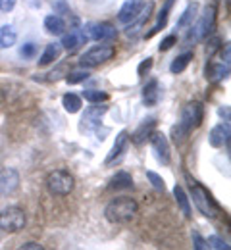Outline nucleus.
Instances as JSON below:
<instances>
[{
    "instance_id": "14",
    "label": "nucleus",
    "mask_w": 231,
    "mask_h": 250,
    "mask_svg": "<svg viewBox=\"0 0 231 250\" xmlns=\"http://www.w3.org/2000/svg\"><path fill=\"white\" fill-rule=\"evenodd\" d=\"M143 8H145V2H141V0H127V2L120 8V12H118V21H122V23H131L133 20L139 18V14L143 12Z\"/></svg>"
},
{
    "instance_id": "3",
    "label": "nucleus",
    "mask_w": 231,
    "mask_h": 250,
    "mask_svg": "<svg viewBox=\"0 0 231 250\" xmlns=\"http://www.w3.org/2000/svg\"><path fill=\"white\" fill-rule=\"evenodd\" d=\"M216 18H218V10L214 4H208L204 8V12L197 16V20L193 21L189 35H187V42H198L206 37H210L214 27H216Z\"/></svg>"
},
{
    "instance_id": "19",
    "label": "nucleus",
    "mask_w": 231,
    "mask_h": 250,
    "mask_svg": "<svg viewBox=\"0 0 231 250\" xmlns=\"http://www.w3.org/2000/svg\"><path fill=\"white\" fill-rule=\"evenodd\" d=\"M108 188L110 190H129L133 188V177L129 171H118L112 179H110V183H108Z\"/></svg>"
},
{
    "instance_id": "5",
    "label": "nucleus",
    "mask_w": 231,
    "mask_h": 250,
    "mask_svg": "<svg viewBox=\"0 0 231 250\" xmlns=\"http://www.w3.org/2000/svg\"><path fill=\"white\" fill-rule=\"evenodd\" d=\"M191 194H193V202L198 208V212L206 218H216L220 212V206L216 204V200L212 198V194L202 187L197 181H191Z\"/></svg>"
},
{
    "instance_id": "28",
    "label": "nucleus",
    "mask_w": 231,
    "mask_h": 250,
    "mask_svg": "<svg viewBox=\"0 0 231 250\" xmlns=\"http://www.w3.org/2000/svg\"><path fill=\"white\" fill-rule=\"evenodd\" d=\"M18 42V33L12 25L0 27V48H12Z\"/></svg>"
},
{
    "instance_id": "23",
    "label": "nucleus",
    "mask_w": 231,
    "mask_h": 250,
    "mask_svg": "<svg viewBox=\"0 0 231 250\" xmlns=\"http://www.w3.org/2000/svg\"><path fill=\"white\" fill-rule=\"evenodd\" d=\"M173 198H175V202H177V206H179V210L183 212V216L189 219L193 216V210H191V200H189V196H187V192H185V188L181 187V185H175L173 187Z\"/></svg>"
},
{
    "instance_id": "33",
    "label": "nucleus",
    "mask_w": 231,
    "mask_h": 250,
    "mask_svg": "<svg viewBox=\"0 0 231 250\" xmlns=\"http://www.w3.org/2000/svg\"><path fill=\"white\" fill-rule=\"evenodd\" d=\"M20 56L23 60H33L37 56V44L35 42H25L21 48H20Z\"/></svg>"
},
{
    "instance_id": "41",
    "label": "nucleus",
    "mask_w": 231,
    "mask_h": 250,
    "mask_svg": "<svg viewBox=\"0 0 231 250\" xmlns=\"http://www.w3.org/2000/svg\"><path fill=\"white\" fill-rule=\"evenodd\" d=\"M21 249L23 250H42V245H39V243H25Z\"/></svg>"
},
{
    "instance_id": "13",
    "label": "nucleus",
    "mask_w": 231,
    "mask_h": 250,
    "mask_svg": "<svg viewBox=\"0 0 231 250\" xmlns=\"http://www.w3.org/2000/svg\"><path fill=\"white\" fill-rule=\"evenodd\" d=\"M230 137H231L230 124H218L216 127L210 129V133H208V143H210V146H214V148H222L224 145L230 143Z\"/></svg>"
},
{
    "instance_id": "22",
    "label": "nucleus",
    "mask_w": 231,
    "mask_h": 250,
    "mask_svg": "<svg viewBox=\"0 0 231 250\" xmlns=\"http://www.w3.org/2000/svg\"><path fill=\"white\" fill-rule=\"evenodd\" d=\"M173 2L175 0H166V4L162 6V10L158 12V18H156V23H154V27L150 29V31L147 33V39H150L152 35H156L158 31H162L166 27V23H168V18H169V12H171V8H173Z\"/></svg>"
},
{
    "instance_id": "21",
    "label": "nucleus",
    "mask_w": 231,
    "mask_h": 250,
    "mask_svg": "<svg viewBox=\"0 0 231 250\" xmlns=\"http://www.w3.org/2000/svg\"><path fill=\"white\" fill-rule=\"evenodd\" d=\"M60 52H62L60 42H48V44L44 46L41 58H39V65L44 67V65H50L52 62H56V60L60 58Z\"/></svg>"
},
{
    "instance_id": "8",
    "label": "nucleus",
    "mask_w": 231,
    "mask_h": 250,
    "mask_svg": "<svg viewBox=\"0 0 231 250\" xmlns=\"http://www.w3.org/2000/svg\"><path fill=\"white\" fill-rule=\"evenodd\" d=\"M25 212L18 206H10L0 212V229L6 233H18L25 227Z\"/></svg>"
},
{
    "instance_id": "7",
    "label": "nucleus",
    "mask_w": 231,
    "mask_h": 250,
    "mask_svg": "<svg viewBox=\"0 0 231 250\" xmlns=\"http://www.w3.org/2000/svg\"><path fill=\"white\" fill-rule=\"evenodd\" d=\"M81 33L87 41H95V42H110L118 37L116 27L106 21H89V23H85Z\"/></svg>"
},
{
    "instance_id": "2",
    "label": "nucleus",
    "mask_w": 231,
    "mask_h": 250,
    "mask_svg": "<svg viewBox=\"0 0 231 250\" xmlns=\"http://www.w3.org/2000/svg\"><path fill=\"white\" fill-rule=\"evenodd\" d=\"M139 212V204L131 196H118L104 208V218L110 223H129Z\"/></svg>"
},
{
    "instance_id": "24",
    "label": "nucleus",
    "mask_w": 231,
    "mask_h": 250,
    "mask_svg": "<svg viewBox=\"0 0 231 250\" xmlns=\"http://www.w3.org/2000/svg\"><path fill=\"white\" fill-rule=\"evenodd\" d=\"M198 16V4L197 2H193V4H189L183 12H181V16H179V20H177V29H187V27H191L193 25V21L197 20Z\"/></svg>"
},
{
    "instance_id": "4",
    "label": "nucleus",
    "mask_w": 231,
    "mask_h": 250,
    "mask_svg": "<svg viewBox=\"0 0 231 250\" xmlns=\"http://www.w3.org/2000/svg\"><path fill=\"white\" fill-rule=\"evenodd\" d=\"M75 187V179L67 169H54L46 175V188L52 196H67Z\"/></svg>"
},
{
    "instance_id": "31",
    "label": "nucleus",
    "mask_w": 231,
    "mask_h": 250,
    "mask_svg": "<svg viewBox=\"0 0 231 250\" xmlns=\"http://www.w3.org/2000/svg\"><path fill=\"white\" fill-rule=\"evenodd\" d=\"M204 243H206V249H212V250H230V245L222 239V237H218V235H212V237H208V239H204Z\"/></svg>"
},
{
    "instance_id": "26",
    "label": "nucleus",
    "mask_w": 231,
    "mask_h": 250,
    "mask_svg": "<svg viewBox=\"0 0 231 250\" xmlns=\"http://www.w3.org/2000/svg\"><path fill=\"white\" fill-rule=\"evenodd\" d=\"M62 106H64V110L67 114H77L81 110V106H83V98L77 96L75 93H67L62 96Z\"/></svg>"
},
{
    "instance_id": "11",
    "label": "nucleus",
    "mask_w": 231,
    "mask_h": 250,
    "mask_svg": "<svg viewBox=\"0 0 231 250\" xmlns=\"http://www.w3.org/2000/svg\"><path fill=\"white\" fill-rule=\"evenodd\" d=\"M108 112V106H100V104H93L85 110L83 118H81V129L91 131V129H99L102 124V116Z\"/></svg>"
},
{
    "instance_id": "18",
    "label": "nucleus",
    "mask_w": 231,
    "mask_h": 250,
    "mask_svg": "<svg viewBox=\"0 0 231 250\" xmlns=\"http://www.w3.org/2000/svg\"><path fill=\"white\" fill-rule=\"evenodd\" d=\"M228 75H230V63L212 62L206 67V79H210L212 83H220V81L228 79Z\"/></svg>"
},
{
    "instance_id": "12",
    "label": "nucleus",
    "mask_w": 231,
    "mask_h": 250,
    "mask_svg": "<svg viewBox=\"0 0 231 250\" xmlns=\"http://www.w3.org/2000/svg\"><path fill=\"white\" fill-rule=\"evenodd\" d=\"M20 187V173L12 167L0 171V196H8Z\"/></svg>"
},
{
    "instance_id": "32",
    "label": "nucleus",
    "mask_w": 231,
    "mask_h": 250,
    "mask_svg": "<svg viewBox=\"0 0 231 250\" xmlns=\"http://www.w3.org/2000/svg\"><path fill=\"white\" fill-rule=\"evenodd\" d=\"M147 179L150 181V185L156 188V190H160V192H164L166 190V183H164V179L156 173V171H152V169H148L147 171Z\"/></svg>"
},
{
    "instance_id": "34",
    "label": "nucleus",
    "mask_w": 231,
    "mask_h": 250,
    "mask_svg": "<svg viewBox=\"0 0 231 250\" xmlns=\"http://www.w3.org/2000/svg\"><path fill=\"white\" fill-rule=\"evenodd\" d=\"M152 63H154V58L152 56H148V58H145L143 62L139 63V67H137V77H145V75H148V71L152 69Z\"/></svg>"
},
{
    "instance_id": "10",
    "label": "nucleus",
    "mask_w": 231,
    "mask_h": 250,
    "mask_svg": "<svg viewBox=\"0 0 231 250\" xmlns=\"http://www.w3.org/2000/svg\"><path fill=\"white\" fill-rule=\"evenodd\" d=\"M127 148H129V133H127V131H120L118 137H116V141H114V146L110 148L108 156L104 160V164H106V166L118 164L122 158L126 156Z\"/></svg>"
},
{
    "instance_id": "20",
    "label": "nucleus",
    "mask_w": 231,
    "mask_h": 250,
    "mask_svg": "<svg viewBox=\"0 0 231 250\" xmlns=\"http://www.w3.org/2000/svg\"><path fill=\"white\" fill-rule=\"evenodd\" d=\"M42 25H44L46 33H50V35H64V31H66V21L58 14H48L44 18Z\"/></svg>"
},
{
    "instance_id": "9",
    "label": "nucleus",
    "mask_w": 231,
    "mask_h": 250,
    "mask_svg": "<svg viewBox=\"0 0 231 250\" xmlns=\"http://www.w3.org/2000/svg\"><path fill=\"white\" fill-rule=\"evenodd\" d=\"M150 148L154 152V158L162 164V166H168L171 162V146H169V141L164 133L160 131H152L150 133Z\"/></svg>"
},
{
    "instance_id": "30",
    "label": "nucleus",
    "mask_w": 231,
    "mask_h": 250,
    "mask_svg": "<svg viewBox=\"0 0 231 250\" xmlns=\"http://www.w3.org/2000/svg\"><path fill=\"white\" fill-rule=\"evenodd\" d=\"M89 71L87 69H73V71H69L66 77V83L67 85H79V83H85L87 79H89Z\"/></svg>"
},
{
    "instance_id": "36",
    "label": "nucleus",
    "mask_w": 231,
    "mask_h": 250,
    "mask_svg": "<svg viewBox=\"0 0 231 250\" xmlns=\"http://www.w3.org/2000/svg\"><path fill=\"white\" fill-rule=\"evenodd\" d=\"M173 44H177V37L175 35H168L164 41L158 44V50L160 52H168L169 48H173Z\"/></svg>"
},
{
    "instance_id": "39",
    "label": "nucleus",
    "mask_w": 231,
    "mask_h": 250,
    "mask_svg": "<svg viewBox=\"0 0 231 250\" xmlns=\"http://www.w3.org/2000/svg\"><path fill=\"white\" fill-rule=\"evenodd\" d=\"M16 8V0H0V12H12Z\"/></svg>"
},
{
    "instance_id": "40",
    "label": "nucleus",
    "mask_w": 231,
    "mask_h": 250,
    "mask_svg": "<svg viewBox=\"0 0 231 250\" xmlns=\"http://www.w3.org/2000/svg\"><path fill=\"white\" fill-rule=\"evenodd\" d=\"M218 114H220V118L224 120V124H230V106H222V108L218 110Z\"/></svg>"
},
{
    "instance_id": "15",
    "label": "nucleus",
    "mask_w": 231,
    "mask_h": 250,
    "mask_svg": "<svg viewBox=\"0 0 231 250\" xmlns=\"http://www.w3.org/2000/svg\"><path fill=\"white\" fill-rule=\"evenodd\" d=\"M160 102V83L158 79H148L143 87V104L147 108H154Z\"/></svg>"
},
{
    "instance_id": "1",
    "label": "nucleus",
    "mask_w": 231,
    "mask_h": 250,
    "mask_svg": "<svg viewBox=\"0 0 231 250\" xmlns=\"http://www.w3.org/2000/svg\"><path fill=\"white\" fill-rule=\"evenodd\" d=\"M204 122V106L202 102H189L181 108V114H179V122L177 125H173L171 129V137L173 141L179 145L191 131L198 129Z\"/></svg>"
},
{
    "instance_id": "38",
    "label": "nucleus",
    "mask_w": 231,
    "mask_h": 250,
    "mask_svg": "<svg viewBox=\"0 0 231 250\" xmlns=\"http://www.w3.org/2000/svg\"><path fill=\"white\" fill-rule=\"evenodd\" d=\"M54 14H71L69 12V6H67L64 0H58V2H54Z\"/></svg>"
},
{
    "instance_id": "35",
    "label": "nucleus",
    "mask_w": 231,
    "mask_h": 250,
    "mask_svg": "<svg viewBox=\"0 0 231 250\" xmlns=\"http://www.w3.org/2000/svg\"><path fill=\"white\" fill-rule=\"evenodd\" d=\"M220 48H222V39H220V37H212V39L208 41V46H206V56L212 58Z\"/></svg>"
},
{
    "instance_id": "27",
    "label": "nucleus",
    "mask_w": 231,
    "mask_h": 250,
    "mask_svg": "<svg viewBox=\"0 0 231 250\" xmlns=\"http://www.w3.org/2000/svg\"><path fill=\"white\" fill-rule=\"evenodd\" d=\"M191 60H193V52H183V54H179L177 58H173V62L169 63V71H171L173 75L183 73V71L189 67Z\"/></svg>"
},
{
    "instance_id": "25",
    "label": "nucleus",
    "mask_w": 231,
    "mask_h": 250,
    "mask_svg": "<svg viewBox=\"0 0 231 250\" xmlns=\"http://www.w3.org/2000/svg\"><path fill=\"white\" fill-rule=\"evenodd\" d=\"M85 41H87V39L83 37L81 29H75V31H69L62 37L60 46H62V48H66V50H75V48H77L79 44H83Z\"/></svg>"
},
{
    "instance_id": "29",
    "label": "nucleus",
    "mask_w": 231,
    "mask_h": 250,
    "mask_svg": "<svg viewBox=\"0 0 231 250\" xmlns=\"http://www.w3.org/2000/svg\"><path fill=\"white\" fill-rule=\"evenodd\" d=\"M83 98L91 104H100V102H106L108 100V93L99 91V89H85L83 91Z\"/></svg>"
},
{
    "instance_id": "17",
    "label": "nucleus",
    "mask_w": 231,
    "mask_h": 250,
    "mask_svg": "<svg viewBox=\"0 0 231 250\" xmlns=\"http://www.w3.org/2000/svg\"><path fill=\"white\" fill-rule=\"evenodd\" d=\"M154 125H156V118H147V120H143V124L135 129V133L129 137V141H133L135 145H143V143L150 137V133L154 131Z\"/></svg>"
},
{
    "instance_id": "42",
    "label": "nucleus",
    "mask_w": 231,
    "mask_h": 250,
    "mask_svg": "<svg viewBox=\"0 0 231 250\" xmlns=\"http://www.w3.org/2000/svg\"><path fill=\"white\" fill-rule=\"evenodd\" d=\"M230 56H231V48H230V44H228V46H226V52H224V56H222V62H224V63H230L231 62Z\"/></svg>"
},
{
    "instance_id": "6",
    "label": "nucleus",
    "mask_w": 231,
    "mask_h": 250,
    "mask_svg": "<svg viewBox=\"0 0 231 250\" xmlns=\"http://www.w3.org/2000/svg\"><path fill=\"white\" fill-rule=\"evenodd\" d=\"M114 56H116V48L112 44H95L81 56L79 63L83 67H99L102 63L110 62Z\"/></svg>"
},
{
    "instance_id": "37",
    "label": "nucleus",
    "mask_w": 231,
    "mask_h": 250,
    "mask_svg": "<svg viewBox=\"0 0 231 250\" xmlns=\"http://www.w3.org/2000/svg\"><path fill=\"white\" fill-rule=\"evenodd\" d=\"M191 237H193V247L197 250H204L206 249V243H204V239L200 237V233L198 231H193L191 233Z\"/></svg>"
},
{
    "instance_id": "16",
    "label": "nucleus",
    "mask_w": 231,
    "mask_h": 250,
    "mask_svg": "<svg viewBox=\"0 0 231 250\" xmlns=\"http://www.w3.org/2000/svg\"><path fill=\"white\" fill-rule=\"evenodd\" d=\"M152 8H154V4H152V2L145 4V8H143V12L139 14V18H137V20H133L131 23H127V27H126V35H127V37H135L137 33H141V29L145 27V23H147V21H148V18H150Z\"/></svg>"
}]
</instances>
